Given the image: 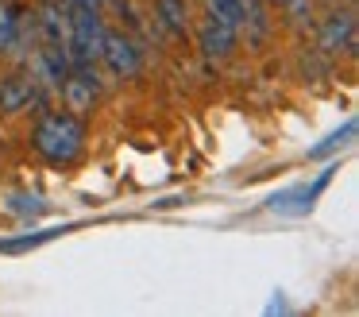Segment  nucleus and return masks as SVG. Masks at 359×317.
Returning a JSON list of instances; mask_svg holds the SVG:
<instances>
[{
  "mask_svg": "<svg viewBox=\"0 0 359 317\" xmlns=\"http://www.w3.org/2000/svg\"><path fill=\"white\" fill-rule=\"evenodd\" d=\"M12 35H16V8L0 4V54L12 51Z\"/></svg>",
  "mask_w": 359,
  "mask_h": 317,
  "instance_id": "nucleus-11",
  "label": "nucleus"
},
{
  "mask_svg": "<svg viewBox=\"0 0 359 317\" xmlns=\"http://www.w3.org/2000/svg\"><path fill=\"white\" fill-rule=\"evenodd\" d=\"M32 143H35V151H39L43 159H50V162L78 159L81 143H86L81 116H74V112H47V116H39V124H35V131H32Z\"/></svg>",
  "mask_w": 359,
  "mask_h": 317,
  "instance_id": "nucleus-1",
  "label": "nucleus"
},
{
  "mask_svg": "<svg viewBox=\"0 0 359 317\" xmlns=\"http://www.w3.org/2000/svg\"><path fill=\"white\" fill-rule=\"evenodd\" d=\"M35 23H39L43 43H55V46L70 43V8H66L62 0H47V4L35 12Z\"/></svg>",
  "mask_w": 359,
  "mask_h": 317,
  "instance_id": "nucleus-6",
  "label": "nucleus"
},
{
  "mask_svg": "<svg viewBox=\"0 0 359 317\" xmlns=\"http://www.w3.org/2000/svg\"><path fill=\"white\" fill-rule=\"evenodd\" d=\"M197 43H201V54L205 58H228V54L236 51V27H228V23L220 20H205L201 31H197Z\"/></svg>",
  "mask_w": 359,
  "mask_h": 317,
  "instance_id": "nucleus-7",
  "label": "nucleus"
},
{
  "mask_svg": "<svg viewBox=\"0 0 359 317\" xmlns=\"http://www.w3.org/2000/svg\"><path fill=\"white\" fill-rule=\"evenodd\" d=\"M58 93H62L66 108H70L74 116H89L93 105H97V74H93V66H86V62L70 66V74H66V82H62Z\"/></svg>",
  "mask_w": 359,
  "mask_h": 317,
  "instance_id": "nucleus-2",
  "label": "nucleus"
},
{
  "mask_svg": "<svg viewBox=\"0 0 359 317\" xmlns=\"http://www.w3.org/2000/svg\"><path fill=\"white\" fill-rule=\"evenodd\" d=\"M351 136H355V120H348V124H344L340 131H332V136H328V139H325V143H320V147H309V159H325V155H332L336 147H344V143H348Z\"/></svg>",
  "mask_w": 359,
  "mask_h": 317,
  "instance_id": "nucleus-10",
  "label": "nucleus"
},
{
  "mask_svg": "<svg viewBox=\"0 0 359 317\" xmlns=\"http://www.w3.org/2000/svg\"><path fill=\"white\" fill-rule=\"evenodd\" d=\"M155 12L174 35H186V23H189V8L186 0H155Z\"/></svg>",
  "mask_w": 359,
  "mask_h": 317,
  "instance_id": "nucleus-8",
  "label": "nucleus"
},
{
  "mask_svg": "<svg viewBox=\"0 0 359 317\" xmlns=\"http://www.w3.org/2000/svg\"><path fill=\"white\" fill-rule=\"evenodd\" d=\"M271 4H282V0H271Z\"/></svg>",
  "mask_w": 359,
  "mask_h": 317,
  "instance_id": "nucleus-14",
  "label": "nucleus"
},
{
  "mask_svg": "<svg viewBox=\"0 0 359 317\" xmlns=\"http://www.w3.org/2000/svg\"><path fill=\"white\" fill-rule=\"evenodd\" d=\"M101 58L109 62V70L116 77H135L140 74V46H135L128 35H120V31H104Z\"/></svg>",
  "mask_w": 359,
  "mask_h": 317,
  "instance_id": "nucleus-3",
  "label": "nucleus"
},
{
  "mask_svg": "<svg viewBox=\"0 0 359 317\" xmlns=\"http://www.w3.org/2000/svg\"><path fill=\"white\" fill-rule=\"evenodd\" d=\"M282 8H286V20L294 27H305L313 20V0H282Z\"/></svg>",
  "mask_w": 359,
  "mask_h": 317,
  "instance_id": "nucleus-12",
  "label": "nucleus"
},
{
  "mask_svg": "<svg viewBox=\"0 0 359 317\" xmlns=\"http://www.w3.org/2000/svg\"><path fill=\"white\" fill-rule=\"evenodd\" d=\"M320 51L325 54H340V51H355V15L351 12H332L325 23H320V35H317Z\"/></svg>",
  "mask_w": 359,
  "mask_h": 317,
  "instance_id": "nucleus-4",
  "label": "nucleus"
},
{
  "mask_svg": "<svg viewBox=\"0 0 359 317\" xmlns=\"http://www.w3.org/2000/svg\"><path fill=\"white\" fill-rule=\"evenodd\" d=\"M27 105H43L39 85H35L27 74L0 77V112H24Z\"/></svg>",
  "mask_w": 359,
  "mask_h": 317,
  "instance_id": "nucleus-5",
  "label": "nucleus"
},
{
  "mask_svg": "<svg viewBox=\"0 0 359 317\" xmlns=\"http://www.w3.org/2000/svg\"><path fill=\"white\" fill-rule=\"evenodd\" d=\"M70 4H74V0H70ZM86 4H101V0H86Z\"/></svg>",
  "mask_w": 359,
  "mask_h": 317,
  "instance_id": "nucleus-13",
  "label": "nucleus"
},
{
  "mask_svg": "<svg viewBox=\"0 0 359 317\" xmlns=\"http://www.w3.org/2000/svg\"><path fill=\"white\" fill-rule=\"evenodd\" d=\"M209 4V15L220 23H228V27H240L243 23V4L240 0H205Z\"/></svg>",
  "mask_w": 359,
  "mask_h": 317,
  "instance_id": "nucleus-9",
  "label": "nucleus"
}]
</instances>
